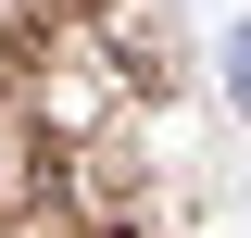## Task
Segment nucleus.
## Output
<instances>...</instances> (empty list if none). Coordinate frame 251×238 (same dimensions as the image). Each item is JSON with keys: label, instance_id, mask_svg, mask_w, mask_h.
<instances>
[{"label": "nucleus", "instance_id": "nucleus-1", "mask_svg": "<svg viewBox=\"0 0 251 238\" xmlns=\"http://www.w3.org/2000/svg\"><path fill=\"white\" fill-rule=\"evenodd\" d=\"M239 100H251V38H239Z\"/></svg>", "mask_w": 251, "mask_h": 238}]
</instances>
